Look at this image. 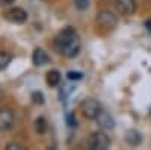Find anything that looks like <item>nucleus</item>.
Instances as JSON below:
<instances>
[{
  "mask_svg": "<svg viewBox=\"0 0 151 150\" xmlns=\"http://www.w3.org/2000/svg\"><path fill=\"white\" fill-rule=\"evenodd\" d=\"M53 46L56 49V52L65 58H74L77 56L79 52H80V47H82V43H80V38L77 32H76L73 28H65L64 30H60L56 38L53 41Z\"/></svg>",
  "mask_w": 151,
  "mask_h": 150,
  "instance_id": "1",
  "label": "nucleus"
},
{
  "mask_svg": "<svg viewBox=\"0 0 151 150\" xmlns=\"http://www.w3.org/2000/svg\"><path fill=\"white\" fill-rule=\"evenodd\" d=\"M88 146H89L91 150H106L110 146V138L107 136L106 132L98 130L92 133V136L88 141Z\"/></svg>",
  "mask_w": 151,
  "mask_h": 150,
  "instance_id": "2",
  "label": "nucleus"
},
{
  "mask_svg": "<svg viewBox=\"0 0 151 150\" xmlns=\"http://www.w3.org/2000/svg\"><path fill=\"white\" fill-rule=\"evenodd\" d=\"M80 111H82L85 118L95 120V117L98 115V112L101 111V108H100V103L95 99H85L80 105Z\"/></svg>",
  "mask_w": 151,
  "mask_h": 150,
  "instance_id": "3",
  "label": "nucleus"
},
{
  "mask_svg": "<svg viewBox=\"0 0 151 150\" xmlns=\"http://www.w3.org/2000/svg\"><path fill=\"white\" fill-rule=\"evenodd\" d=\"M95 21H97V24L100 28L113 29V28H116V24H118V17L110 11H100L97 14Z\"/></svg>",
  "mask_w": 151,
  "mask_h": 150,
  "instance_id": "4",
  "label": "nucleus"
},
{
  "mask_svg": "<svg viewBox=\"0 0 151 150\" xmlns=\"http://www.w3.org/2000/svg\"><path fill=\"white\" fill-rule=\"evenodd\" d=\"M15 124L14 112L9 108H0V130H11Z\"/></svg>",
  "mask_w": 151,
  "mask_h": 150,
  "instance_id": "5",
  "label": "nucleus"
},
{
  "mask_svg": "<svg viewBox=\"0 0 151 150\" xmlns=\"http://www.w3.org/2000/svg\"><path fill=\"white\" fill-rule=\"evenodd\" d=\"M5 18L11 23H15V24H23L26 23L27 20V12L24 11L23 8H12L8 12H5Z\"/></svg>",
  "mask_w": 151,
  "mask_h": 150,
  "instance_id": "6",
  "label": "nucleus"
},
{
  "mask_svg": "<svg viewBox=\"0 0 151 150\" xmlns=\"http://www.w3.org/2000/svg\"><path fill=\"white\" fill-rule=\"evenodd\" d=\"M115 6H116L118 12L122 15H133L136 11L134 0H115Z\"/></svg>",
  "mask_w": 151,
  "mask_h": 150,
  "instance_id": "7",
  "label": "nucleus"
},
{
  "mask_svg": "<svg viewBox=\"0 0 151 150\" xmlns=\"http://www.w3.org/2000/svg\"><path fill=\"white\" fill-rule=\"evenodd\" d=\"M95 120L98 123V126L101 128L103 130H110V129L115 128V121H113V118L109 115V112H106L103 109L98 112V115L95 117Z\"/></svg>",
  "mask_w": 151,
  "mask_h": 150,
  "instance_id": "8",
  "label": "nucleus"
},
{
  "mask_svg": "<svg viewBox=\"0 0 151 150\" xmlns=\"http://www.w3.org/2000/svg\"><path fill=\"white\" fill-rule=\"evenodd\" d=\"M32 61H33V64H35L36 67H41V65L48 64V62H50V56L47 55L45 50H42V49L38 47V49H35V50H33Z\"/></svg>",
  "mask_w": 151,
  "mask_h": 150,
  "instance_id": "9",
  "label": "nucleus"
},
{
  "mask_svg": "<svg viewBox=\"0 0 151 150\" xmlns=\"http://www.w3.org/2000/svg\"><path fill=\"white\" fill-rule=\"evenodd\" d=\"M125 141H127L130 146H139L141 141H142V136L136 129H130L127 133H125Z\"/></svg>",
  "mask_w": 151,
  "mask_h": 150,
  "instance_id": "10",
  "label": "nucleus"
},
{
  "mask_svg": "<svg viewBox=\"0 0 151 150\" xmlns=\"http://www.w3.org/2000/svg\"><path fill=\"white\" fill-rule=\"evenodd\" d=\"M62 76L58 70H50L47 74H45V80H47V85L50 86H58L59 82H60Z\"/></svg>",
  "mask_w": 151,
  "mask_h": 150,
  "instance_id": "11",
  "label": "nucleus"
},
{
  "mask_svg": "<svg viewBox=\"0 0 151 150\" xmlns=\"http://www.w3.org/2000/svg\"><path fill=\"white\" fill-rule=\"evenodd\" d=\"M11 61H12L11 53L5 52V50H0V71L5 70V68L11 64Z\"/></svg>",
  "mask_w": 151,
  "mask_h": 150,
  "instance_id": "12",
  "label": "nucleus"
},
{
  "mask_svg": "<svg viewBox=\"0 0 151 150\" xmlns=\"http://www.w3.org/2000/svg\"><path fill=\"white\" fill-rule=\"evenodd\" d=\"M47 128H48V126H47V121H45L44 117H40V118L35 120V130H36L38 133H45Z\"/></svg>",
  "mask_w": 151,
  "mask_h": 150,
  "instance_id": "13",
  "label": "nucleus"
},
{
  "mask_svg": "<svg viewBox=\"0 0 151 150\" xmlns=\"http://www.w3.org/2000/svg\"><path fill=\"white\" fill-rule=\"evenodd\" d=\"M32 102H33L35 105H44V96H42V93L35 91V93L32 94Z\"/></svg>",
  "mask_w": 151,
  "mask_h": 150,
  "instance_id": "14",
  "label": "nucleus"
},
{
  "mask_svg": "<svg viewBox=\"0 0 151 150\" xmlns=\"http://www.w3.org/2000/svg\"><path fill=\"white\" fill-rule=\"evenodd\" d=\"M74 5L79 11H85L89 6V0H74Z\"/></svg>",
  "mask_w": 151,
  "mask_h": 150,
  "instance_id": "15",
  "label": "nucleus"
},
{
  "mask_svg": "<svg viewBox=\"0 0 151 150\" xmlns=\"http://www.w3.org/2000/svg\"><path fill=\"white\" fill-rule=\"evenodd\" d=\"M67 78L70 80H80L83 78V73H80V71H68L67 73Z\"/></svg>",
  "mask_w": 151,
  "mask_h": 150,
  "instance_id": "16",
  "label": "nucleus"
},
{
  "mask_svg": "<svg viewBox=\"0 0 151 150\" xmlns=\"http://www.w3.org/2000/svg\"><path fill=\"white\" fill-rule=\"evenodd\" d=\"M20 150V149H24V146L23 144H18V143H9L8 146H6V150Z\"/></svg>",
  "mask_w": 151,
  "mask_h": 150,
  "instance_id": "17",
  "label": "nucleus"
},
{
  "mask_svg": "<svg viewBox=\"0 0 151 150\" xmlns=\"http://www.w3.org/2000/svg\"><path fill=\"white\" fill-rule=\"evenodd\" d=\"M67 121H68V124H70L71 128L77 126V120L74 118V115H73V114H67Z\"/></svg>",
  "mask_w": 151,
  "mask_h": 150,
  "instance_id": "18",
  "label": "nucleus"
},
{
  "mask_svg": "<svg viewBox=\"0 0 151 150\" xmlns=\"http://www.w3.org/2000/svg\"><path fill=\"white\" fill-rule=\"evenodd\" d=\"M11 3H14V0H0V6H9Z\"/></svg>",
  "mask_w": 151,
  "mask_h": 150,
  "instance_id": "19",
  "label": "nucleus"
}]
</instances>
